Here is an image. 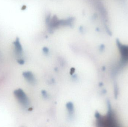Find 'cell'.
Listing matches in <instances>:
<instances>
[{"label":"cell","mask_w":128,"mask_h":127,"mask_svg":"<svg viewBox=\"0 0 128 127\" xmlns=\"http://www.w3.org/2000/svg\"><path fill=\"white\" fill-rule=\"evenodd\" d=\"M42 94L43 97L45 98H47L48 97V94L47 92L45 90H42Z\"/></svg>","instance_id":"obj_6"},{"label":"cell","mask_w":128,"mask_h":127,"mask_svg":"<svg viewBox=\"0 0 128 127\" xmlns=\"http://www.w3.org/2000/svg\"><path fill=\"white\" fill-rule=\"evenodd\" d=\"M100 86L102 85V84L101 83L100 84Z\"/></svg>","instance_id":"obj_10"},{"label":"cell","mask_w":128,"mask_h":127,"mask_svg":"<svg viewBox=\"0 0 128 127\" xmlns=\"http://www.w3.org/2000/svg\"><path fill=\"white\" fill-rule=\"evenodd\" d=\"M14 94L22 106L27 108L29 106L30 104L29 99L22 89L20 88L16 89L14 91Z\"/></svg>","instance_id":"obj_1"},{"label":"cell","mask_w":128,"mask_h":127,"mask_svg":"<svg viewBox=\"0 0 128 127\" xmlns=\"http://www.w3.org/2000/svg\"><path fill=\"white\" fill-rule=\"evenodd\" d=\"M116 42L122 56L125 59H128V45L122 44L118 40L116 41Z\"/></svg>","instance_id":"obj_4"},{"label":"cell","mask_w":128,"mask_h":127,"mask_svg":"<svg viewBox=\"0 0 128 127\" xmlns=\"http://www.w3.org/2000/svg\"></svg>","instance_id":"obj_11"},{"label":"cell","mask_w":128,"mask_h":127,"mask_svg":"<svg viewBox=\"0 0 128 127\" xmlns=\"http://www.w3.org/2000/svg\"><path fill=\"white\" fill-rule=\"evenodd\" d=\"M17 62L20 64V65H22L24 64L25 61L24 60L22 59H19L17 60Z\"/></svg>","instance_id":"obj_7"},{"label":"cell","mask_w":128,"mask_h":127,"mask_svg":"<svg viewBox=\"0 0 128 127\" xmlns=\"http://www.w3.org/2000/svg\"><path fill=\"white\" fill-rule=\"evenodd\" d=\"M43 51L45 54L48 53L49 52V49L47 47L44 48L43 49Z\"/></svg>","instance_id":"obj_8"},{"label":"cell","mask_w":128,"mask_h":127,"mask_svg":"<svg viewBox=\"0 0 128 127\" xmlns=\"http://www.w3.org/2000/svg\"><path fill=\"white\" fill-rule=\"evenodd\" d=\"M13 44L14 46L15 53L16 55L18 56H21L22 55L23 49L18 37H16V40L14 42Z\"/></svg>","instance_id":"obj_2"},{"label":"cell","mask_w":128,"mask_h":127,"mask_svg":"<svg viewBox=\"0 0 128 127\" xmlns=\"http://www.w3.org/2000/svg\"><path fill=\"white\" fill-rule=\"evenodd\" d=\"M22 76L29 83L34 84L36 83V79L34 75L31 72H24L22 73Z\"/></svg>","instance_id":"obj_3"},{"label":"cell","mask_w":128,"mask_h":127,"mask_svg":"<svg viewBox=\"0 0 128 127\" xmlns=\"http://www.w3.org/2000/svg\"><path fill=\"white\" fill-rule=\"evenodd\" d=\"M66 107L69 115H72L74 112V106L73 103L71 102H68L66 104Z\"/></svg>","instance_id":"obj_5"},{"label":"cell","mask_w":128,"mask_h":127,"mask_svg":"<svg viewBox=\"0 0 128 127\" xmlns=\"http://www.w3.org/2000/svg\"><path fill=\"white\" fill-rule=\"evenodd\" d=\"M74 71H75V69L74 68H72L70 71V74L71 75H73L74 73Z\"/></svg>","instance_id":"obj_9"}]
</instances>
